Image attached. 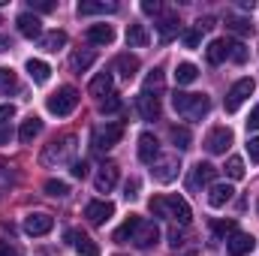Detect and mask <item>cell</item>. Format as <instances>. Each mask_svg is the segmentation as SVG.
Listing matches in <instances>:
<instances>
[{"label": "cell", "instance_id": "1", "mask_svg": "<svg viewBox=\"0 0 259 256\" xmlns=\"http://www.w3.org/2000/svg\"><path fill=\"white\" fill-rule=\"evenodd\" d=\"M151 211H154L157 217H169V220H175V223H181V226H187V223H190V217H193V211H190L187 199H181L178 193L151 199Z\"/></svg>", "mask_w": 259, "mask_h": 256}, {"label": "cell", "instance_id": "2", "mask_svg": "<svg viewBox=\"0 0 259 256\" xmlns=\"http://www.w3.org/2000/svg\"><path fill=\"white\" fill-rule=\"evenodd\" d=\"M75 151H78V139L72 136V133H66L61 139H55L52 145H46V151L39 154V163L42 166H64V163H75L72 157H75Z\"/></svg>", "mask_w": 259, "mask_h": 256}, {"label": "cell", "instance_id": "3", "mask_svg": "<svg viewBox=\"0 0 259 256\" xmlns=\"http://www.w3.org/2000/svg\"><path fill=\"white\" fill-rule=\"evenodd\" d=\"M172 106L178 115L190 118V121H202L208 112H211V100L205 94H184V91H175L172 94Z\"/></svg>", "mask_w": 259, "mask_h": 256}, {"label": "cell", "instance_id": "4", "mask_svg": "<svg viewBox=\"0 0 259 256\" xmlns=\"http://www.w3.org/2000/svg\"><path fill=\"white\" fill-rule=\"evenodd\" d=\"M49 112L52 115H58V118H66V115H72L75 112V106H78V91L75 88H61V91H55L52 97H49Z\"/></svg>", "mask_w": 259, "mask_h": 256}, {"label": "cell", "instance_id": "5", "mask_svg": "<svg viewBox=\"0 0 259 256\" xmlns=\"http://www.w3.org/2000/svg\"><path fill=\"white\" fill-rule=\"evenodd\" d=\"M121 139H124V124H103V127H97L91 133V148L103 154V151L115 148Z\"/></svg>", "mask_w": 259, "mask_h": 256}, {"label": "cell", "instance_id": "6", "mask_svg": "<svg viewBox=\"0 0 259 256\" xmlns=\"http://www.w3.org/2000/svg\"><path fill=\"white\" fill-rule=\"evenodd\" d=\"M253 91H256V81H253V78H238V81L229 88V94H226V103H223L226 112H238L241 103H244Z\"/></svg>", "mask_w": 259, "mask_h": 256}, {"label": "cell", "instance_id": "7", "mask_svg": "<svg viewBox=\"0 0 259 256\" xmlns=\"http://www.w3.org/2000/svg\"><path fill=\"white\" fill-rule=\"evenodd\" d=\"M157 238H160V229H157V223H151V220L139 217V223H136V229H133L130 241H133L136 247L148 250V247H154V244H157Z\"/></svg>", "mask_w": 259, "mask_h": 256}, {"label": "cell", "instance_id": "8", "mask_svg": "<svg viewBox=\"0 0 259 256\" xmlns=\"http://www.w3.org/2000/svg\"><path fill=\"white\" fill-rule=\"evenodd\" d=\"M118 175H121V166L115 163V160H106L103 166H100V172H97V178H94V184H97V193H109L115 184H118Z\"/></svg>", "mask_w": 259, "mask_h": 256}, {"label": "cell", "instance_id": "9", "mask_svg": "<svg viewBox=\"0 0 259 256\" xmlns=\"http://www.w3.org/2000/svg\"><path fill=\"white\" fill-rule=\"evenodd\" d=\"M52 226H55V217L46 214V211H33V214L24 217V232L27 235H49Z\"/></svg>", "mask_w": 259, "mask_h": 256}, {"label": "cell", "instance_id": "10", "mask_svg": "<svg viewBox=\"0 0 259 256\" xmlns=\"http://www.w3.org/2000/svg\"><path fill=\"white\" fill-rule=\"evenodd\" d=\"M253 247H256V238L250 232H235L226 238V253L229 256H247L253 253Z\"/></svg>", "mask_w": 259, "mask_h": 256}, {"label": "cell", "instance_id": "11", "mask_svg": "<svg viewBox=\"0 0 259 256\" xmlns=\"http://www.w3.org/2000/svg\"><path fill=\"white\" fill-rule=\"evenodd\" d=\"M232 145V130L229 127H214L205 136V148L211 154H226V148Z\"/></svg>", "mask_w": 259, "mask_h": 256}, {"label": "cell", "instance_id": "12", "mask_svg": "<svg viewBox=\"0 0 259 256\" xmlns=\"http://www.w3.org/2000/svg\"><path fill=\"white\" fill-rule=\"evenodd\" d=\"M139 160L148 163V166H154L160 160V142H157L154 133H142L139 136Z\"/></svg>", "mask_w": 259, "mask_h": 256}, {"label": "cell", "instance_id": "13", "mask_svg": "<svg viewBox=\"0 0 259 256\" xmlns=\"http://www.w3.org/2000/svg\"><path fill=\"white\" fill-rule=\"evenodd\" d=\"M178 169H181V163H178V157H160L157 163H154V178L160 181V184H169V181H175L178 178Z\"/></svg>", "mask_w": 259, "mask_h": 256}, {"label": "cell", "instance_id": "14", "mask_svg": "<svg viewBox=\"0 0 259 256\" xmlns=\"http://www.w3.org/2000/svg\"><path fill=\"white\" fill-rule=\"evenodd\" d=\"M112 214H115V205L106 202V199H97V202H88V205H84V217H88L94 226H103Z\"/></svg>", "mask_w": 259, "mask_h": 256}, {"label": "cell", "instance_id": "15", "mask_svg": "<svg viewBox=\"0 0 259 256\" xmlns=\"http://www.w3.org/2000/svg\"><path fill=\"white\" fill-rule=\"evenodd\" d=\"M15 24H18V33L27 36V39H39L42 36V21H39L36 12H21L15 18Z\"/></svg>", "mask_w": 259, "mask_h": 256}, {"label": "cell", "instance_id": "16", "mask_svg": "<svg viewBox=\"0 0 259 256\" xmlns=\"http://www.w3.org/2000/svg\"><path fill=\"white\" fill-rule=\"evenodd\" d=\"M157 36H160V42H172L178 33H181V21H178V15L175 12H169V15H163L157 24Z\"/></svg>", "mask_w": 259, "mask_h": 256}, {"label": "cell", "instance_id": "17", "mask_svg": "<svg viewBox=\"0 0 259 256\" xmlns=\"http://www.w3.org/2000/svg\"><path fill=\"white\" fill-rule=\"evenodd\" d=\"M136 106H139V115H142L145 121H160V97L142 91L139 100H136Z\"/></svg>", "mask_w": 259, "mask_h": 256}, {"label": "cell", "instance_id": "18", "mask_svg": "<svg viewBox=\"0 0 259 256\" xmlns=\"http://www.w3.org/2000/svg\"><path fill=\"white\" fill-rule=\"evenodd\" d=\"M84 39H88L91 46H112L115 30H112V24H91V27L84 30Z\"/></svg>", "mask_w": 259, "mask_h": 256}, {"label": "cell", "instance_id": "19", "mask_svg": "<svg viewBox=\"0 0 259 256\" xmlns=\"http://www.w3.org/2000/svg\"><path fill=\"white\" fill-rule=\"evenodd\" d=\"M66 238L72 241V247L78 250L81 256H100V247H97V241L91 238V235H84V232H75V229H69L66 232Z\"/></svg>", "mask_w": 259, "mask_h": 256}, {"label": "cell", "instance_id": "20", "mask_svg": "<svg viewBox=\"0 0 259 256\" xmlns=\"http://www.w3.org/2000/svg\"><path fill=\"white\" fill-rule=\"evenodd\" d=\"M217 178V166H211V163H196L193 166V175H190V187L199 190V187H205V184H211Z\"/></svg>", "mask_w": 259, "mask_h": 256}, {"label": "cell", "instance_id": "21", "mask_svg": "<svg viewBox=\"0 0 259 256\" xmlns=\"http://www.w3.org/2000/svg\"><path fill=\"white\" fill-rule=\"evenodd\" d=\"M12 118H15V106L3 103L0 106V145H9L12 139Z\"/></svg>", "mask_w": 259, "mask_h": 256}, {"label": "cell", "instance_id": "22", "mask_svg": "<svg viewBox=\"0 0 259 256\" xmlns=\"http://www.w3.org/2000/svg\"><path fill=\"white\" fill-rule=\"evenodd\" d=\"M232 184H211V193H208V205L211 208H223L232 202Z\"/></svg>", "mask_w": 259, "mask_h": 256}, {"label": "cell", "instance_id": "23", "mask_svg": "<svg viewBox=\"0 0 259 256\" xmlns=\"http://www.w3.org/2000/svg\"><path fill=\"white\" fill-rule=\"evenodd\" d=\"M115 9H118V3H106V0H81L78 3V15H106Z\"/></svg>", "mask_w": 259, "mask_h": 256}, {"label": "cell", "instance_id": "24", "mask_svg": "<svg viewBox=\"0 0 259 256\" xmlns=\"http://www.w3.org/2000/svg\"><path fill=\"white\" fill-rule=\"evenodd\" d=\"M88 91H91V97H97V100L115 94V91H112V72H100V75H94V81L88 84Z\"/></svg>", "mask_w": 259, "mask_h": 256}, {"label": "cell", "instance_id": "25", "mask_svg": "<svg viewBox=\"0 0 259 256\" xmlns=\"http://www.w3.org/2000/svg\"><path fill=\"white\" fill-rule=\"evenodd\" d=\"M205 58H208V64H223V61L229 58V39H214V42H208Z\"/></svg>", "mask_w": 259, "mask_h": 256}, {"label": "cell", "instance_id": "26", "mask_svg": "<svg viewBox=\"0 0 259 256\" xmlns=\"http://www.w3.org/2000/svg\"><path fill=\"white\" fill-rule=\"evenodd\" d=\"M115 72L130 81V78L139 72V58H133V55H118V58H115Z\"/></svg>", "mask_w": 259, "mask_h": 256}, {"label": "cell", "instance_id": "27", "mask_svg": "<svg viewBox=\"0 0 259 256\" xmlns=\"http://www.w3.org/2000/svg\"><path fill=\"white\" fill-rule=\"evenodd\" d=\"M27 75H30L36 84H46L49 75H52V66L46 64V61H39V58H30V61H27Z\"/></svg>", "mask_w": 259, "mask_h": 256}, {"label": "cell", "instance_id": "28", "mask_svg": "<svg viewBox=\"0 0 259 256\" xmlns=\"http://www.w3.org/2000/svg\"><path fill=\"white\" fill-rule=\"evenodd\" d=\"M39 133H42V121H39L36 115H30L27 121H21V130H18V139H21L24 145H30V142H33V139H36Z\"/></svg>", "mask_w": 259, "mask_h": 256}, {"label": "cell", "instance_id": "29", "mask_svg": "<svg viewBox=\"0 0 259 256\" xmlns=\"http://www.w3.org/2000/svg\"><path fill=\"white\" fill-rule=\"evenodd\" d=\"M148 42H151V36H148L145 24H130L127 27V46L130 49H145Z\"/></svg>", "mask_w": 259, "mask_h": 256}, {"label": "cell", "instance_id": "30", "mask_svg": "<svg viewBox=\"0 0 259 256\" xmlns=\"http://www.w3.org/2000/svg\"><path fill=\"white\" fill-rule=\"evenodd\" d=\"M64 46H66L64 30H52V33H42L39 36V49H46V52H61Z\"/></svg>", "mask_w": 259, "mask_h": 256}, {"label": "cell", "instance_id": "31", "mask_svg": "<svg viewBox=\"0 0 259 256\" xmlns=\"http://www.w3.org/2000/svg\"><path fill=\"white\" fill-rule=\"evenodd\" d=\"M196 78H199V69H196V64H178L175 66V81L178 84H193Z\"/></svg>", "mask_w": 259, "mask_h": 256}, {"label": "cell", "instance_id": "32", "mask_svg": "<svg viewBox=\"0 0 259 256\" xmlns=\"http://www.w3.org/2000/svg\"><path fill=\"white\" fill-rule=\"evenodd\" d=\"M169 136H172V142H175L178 151H187V148L193 145V136H190V130L187 127H172L169 130Z\"/></svg>", "mask_w": 259, "mask_h": 256}, {"label": "cell", "instance_id": "33", "mask_svg": "<svg viewBox=\"0 0 259 256\" xmlns=\"http://www.w3.org/2000/svg\"><path fill=\"white\" fill-rule=\"evenodd\" d=\"M18 91V78L9 66H0V94H15Z\"/></svg>", "mask_w": 259, "mask_h": 256}, {"label": "cell", "instance_id": "34", "mask_svg": "<svg viewBox=\"0 0 259 256\" xmlns=\"http://www.w3.org/2000/svg\"><path fill=\"white\" fill-rule=\"evenodd\" d=\"M94 61H97V55H94V52L88 49V52H75V55L69 58V66H72L75 72H84V69L94 64Z\"/></svg>", "mask_w": 259, "mask_h": 256}, {"label": "cell", "instance_id": "35", "mask_svg": "<svg viewBox=\"0 0 259 256\" xmlns=\"http://www.w3.org/2000/svg\"><path fill=\"white\" fill-rule=\"evenodd\" d=\"M226 27H229L232 33H250V30H253L250 18H244V15H226Z\"/></svg>", "mask_w": 259, "mask_h": 256}, {"label": "cell", "instance_id": "36", "mask_svg": "<svg viewBox=\"0 0 259 256\" xmlns=\"http://www.w3.org/2000/svg\"><path fill=\"white\" fill-rule=\"evenodd\" d=\"M136 223H139V214H130L127 220H124V226H121V229H115V241H118V244H124V241H130V235H133Z\"/></svg>", "mask_w": 259, "mask_h": 256}, {"label": "cell", "instance_id": "37", "mask_svg": "<svg viewBox=\"0 0 259 256\" xmlns=\"http://www.w3.org/2000/svg\"><path fill=\"white\" fill-rule=\"evenodd\" d=\"M244 172H247V169H244V160H241V157H229V160H226V175H229L232 181H241Z\"/></svg>", "mask_w": 259, "mask_h": 256}, {"label": "cell", "instance_id": "38", "mask_svg": "<svg viewBox=\"0 0 259 256\" xmlns=\"http://www.w3.org/2000/svg\"><path fill=\"white\" fill-rule=\"evenodd\" d=\"M211 229H214V235H217V238H223V241H226L229 235H235V232H238V229H235V220H214V223H211Z\"/></svg>", "mask_w": 259, "mask_h": 256}, {"label": "cell", "instance_id": "39", "mask_svg": "<svg viewBox=\"0 0 259 256\" xmlns=\"http://www.w3.org/2000/svg\"><path fill=\"white\" fill-rule=\"evenodd\" d=\"M142 91H148V94H154V97H157V94L163 91V69H154V72L145 78V88H142Z\"/></svg>", "mask_w": 259, "mask_h": 256}, {"label": "cell", "instance_id": "40", "mask_svg": "<svg viewBox=\"0 0 259 256\" xmlns=\"http://www.w3.org/2000/svg\"><path fill=\"white\" fill-rule=\"evenodd\" d=\"M121 106H124V100L118 94H109L106 100H100V112L103 115H115V112H121Z\"/></svg>", "mask_w": 259, "mask_h": 256}, {"label": "cell", "instance_id": "41", "mask_svg": "<svg viewBox=\"0 0 259 256\" xmlns=\"http://www.w3.org/2000/svg\"><path fill=\"white\" fill-rule=\"evenodd\" d=\"M229 58H232L235 64H244V61H247V46L238 42V39H229Z\"/></svg>", "mask_w": 259, "mask_h": 256}, {"label": "cell", "instance_id": "42", "mask_svg": "<svg viewBox=\"0 0 259 256\" xmlns=\"http://www.w3.org/2000/svg\"><path fill=\"white\" fill-rule=\"evenodd\" d=\"M199 39H202V30H199V27H190V30H184V33H181L184 49H199Z\"/></svg>", "mask_w": 259, "mask_h": 256}, {"label": "cell", "instance_id": "43", "mask_svg": "<svg viewBox=\"0 0 259 256\" xmlns=\"http://www.w3.org/2000/svg\"><path fill=\"white\" fill-rule=\"evenodd\" d=\"M12 184H15V172H12L9 166H0V196H3V193H9Z\"/></svg>", "mask_w": 259, "mask_h": 256}, {"label": "cell", "instance_id": "44", "mask_svg": "<svg viewBox=\"0 0 259 256\" xmlns=\"http://www.w3.org/2000/svg\"><path fill=\"white\" fill-rule=\"evenodd\" d=\"M46 193H49V196H66V193H69V187H66V181L49 178V181H46Z\"/></svg>", "mask_w": 259, "mask_h": 256}, {"label": "cell", "instance_id": "45", "mask_svg": "<svg viewBox=\"0 0 259 256\" xmlns=\"http://www.w3.org/2000/svg\"><path fill=\"white\" fill-rule=\"evenodd\" d=\"M88 172H91V166H88L84 160H75V163H72V178L81 181V178H88Z\"/></svg>", "mask_w": 259, "mask_h": 256}, {"label": "cell", "instance_id": "46", "mask_svg": "<svg viewBox=\"0 0 259 256\" xmlns=\"http://www.w3.org/2000/svg\"><path fill=\"white\" fill-rule=\"evenodd\" d=\"M247 154H250V163H259V136L247 142Z\"/></svg>", "mask_w": 259, "mask_h": 256}, {"label": "cell", "instance_id": "47", "mask_svg": "<svg viewBox=\"0 0 259 256\" xmlns=\"http://www.w3.org/2000/svg\"><path fill=\"white\" fill-rule=\"evenodd\" d=\"M30 9H36V12H52L55 3H52V0H30Z\"/></svg>", "mask_w": 259, "mask_h": 256}, {"label": "cell", "instance_id": "48", "mask_svg": "<svg viewBox=\"0 0 259 256\" xmlns=\"http://www.w3.org/2000/svg\"><path fill=\"white\" fill-rule=\"evenodd\" d=\"M124 196H127V199H136V196H139V181H136V178H130L127 184H124Z\"/></svg>", "mask_w": 259, "mask_h": 256}, {"label": "cell", "instance_id": "49", "mask_svg": "<svg viewBox=\"0 0 259 256\" xmlns=\"http://www.w3.org/2000/svg\"><path fill=\"white\" fill-rule=\"evenodd\" d=\"M160 9H163V6H160L157 0H145V3H142V12H148V15H157Z\"/></svg>", "mask_w": 259, "mask_h": 256}, {"label": "cell", "instance_id": "50", "mask_svg": "<svg viewBox=\"0 0 259 256\" xmlns=\"http://www.w3.org/2000/svg\"><path fill=\"white\" fill-rule=\"evenodd\" d=\"M169 244H172V247H181V244H184V235H181L178 229H172V232H169Z\"/></svg>", "mask_w": 259, "mask_h": 256}, {"label": "cell", "instance_id": "51", "mask_svg": "<svg viewBox=\"0 0 259 256\" xmlns=\"http://www.w3.org/2000/svg\"><path fill=\"white\" fill-rule=\"evenodd\" d=\"M247 130H259V106L250 112V118H247Z\"/></svg>", "mask_w": 259, "mask_h": 256}, {"label": "cell", "instance_id": "52", "mask_svg": "<svg viewBox=\"0 0 259 256\" xmlns=\"http://www.w3.org/2000/svg\"><path fill=\"white\" fill-rule=\"evenodd\" d=\"M0 256H18V250H15L9 241H0Z\"/></svg>", "mask_w": 259, "mask_h": 256}, {"label": "cell", "instance_id": "53", "mask_svg": "<svg viewBox=\"0 0 259 256\" xmlns=\"http://www.w3.org/2000/svg\"><path fill=\"white\" fill-rule=\"evenodd\" d=\"M196 27H199V30H211V27H214V18H199Z\"/></svg>", "mask_w": 259, "mask_h": 256}, {"label": "cell", "instance_id": "54", "mask_svg": "<svg viewBox=\"0 0 259 256\" xmlns=\"http://www.w3.org/2000/svg\"><path fill=\"white\" fill-rule=\"evenodd\" d=\"M6 49H9V39H6V36H0V52H6Z\"/></svg>", "mask_w": 259, "mask_h": 256}, {"label": "cell", "instance_id": "55", "mask_svg": "<svg viewBox=\"0 0 259 256\" xmlns=\"http://www.w3.org/2000/svg\"><path fill=\"white\" fill-rule=\"evenodd\" d=\"M184 256H199V253H196V250H190V253H184Z\"/></svg>", "mask_w": 259, "mask_h": 256}, {"label": "cell", "instance_id": "56", "mask_svg": "<svg viewBox=\"0 0 259 256\" xmlns=\"http://www.w3.org/2000/svg\"><path fill=\"white\" fill-rule=\"evenodd\" d=\"M118 256H121V253H118Z\"/></svg>", "mask_w": 259, "mask_h": 256}]
</instances>
